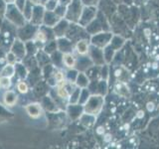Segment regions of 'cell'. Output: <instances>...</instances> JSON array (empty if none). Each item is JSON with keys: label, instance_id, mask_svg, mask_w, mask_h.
Returning a JSON list of instances; mask_svg holds the SVG:
<instances>
[{"label": "cell", "instance_id": "1", "mask_svg": "<svg viewBox=\"0 0 159 149\" xmlns=\"http://www.w3.org/2000/svg\"><path fill=\"white\" fill-rule=\"evenodd\" d=\"M104 106V97L102 94L93 93L84 104V112L97 116L102 112Z\"/></svg>", "mask_w": 159, "mask_h": 149}, {"label": "cell", "instance_id": "2", "mask_svg": "<svg viewBox=\"0 0 159 149\" xmlns=\"http://www.w3.org/2000/svg\"><path fill=\"white\" fill-rule=\"evenodd\" d=\"M4 17L16 28L23 27L27 22V20L24 17L23 12L14 3L7 4V8L6 11H5Z\"/></svg>", "mask_w": 159, "mask_h": 149}, {"label": "cell", "instance_id": "3", "mask_svg": "<svg viewBox=\"0 0 159 149\" xmlns=\"http://www.w3.org/2000/svg\"><path fill=\"white\" fill-rule=\"evenodd\" d=\"M84 9V5L82 0H72L67 6L65 19H67L70 23H79V20L81 18V15Z\"/></svg>", "mask_w": 159, "mask_h": 149}, {"label": "cell", "instance_id": "4", "mask_svg": "<svg viewBox=\"0 0 159 149\" xmlns=\"http://www.w3.org/2000/svg\"><path fill=\"white\" fill-rule=\"evenodd\" d=\"M113 37V34L111 31H103L99 32L91 36V44L93 46H96L98 48L104 49L107 47L111 42V39Z\"/></svg>", "mask_w": 159, "mask_h": 149}, {"label": "cell", "instance_id": "5", "mask_svg": "<svg viewBox=\"0 0 159 149\" xmlns=\"http://www.w3.org/2000/svg\"><path fill=\"white\" fill-rule=\"evenodd\" d=\"M54 39H56V37H55L53 28L47 27V26H45V25H41V26H39L37 29L36 34H35V37H34V41L36 43L45 45L47 42Z\"/></svg>", "mask_w": 159, "mask_h": 149}, {"label": "cell", "instance_id": "6", "mask_svg": "<svg viewBox=\"0 0 159 149\" xmlns=\"http://www.w3.org/2000/svg\"><path fill=\"white\" fill-rule=\"evenodd\" d=\"M104 24H107V20L104 19L103 15L101 12H98L97 17L94 18L93 21L86 27V31L88 32V34L89 35V36H93V35L99 33V32L107 31L103 27H102Z\"/></svg>", "mask_w": 159, "mask_h": 149}, {"label": "cell", "instance_id": "7", "mask_svg": "<svg viewBox=\"0 0 159 149\" xmlns=\"http://www.w3.org/2000/svg\"><path fill=\"white\" fill-rule=\"evenodd\" d=\"M98 12V11L97 6H84L81 18H80L78 24L80 26L86 28L88 25L97 17Z\"/></svg>", "mask_w": 159, "mask_h": 149}, {"label": "cell", "instance_id": "8", "mask_svg": "<svg viewBox=\"0 0 159 149\" xmlns=\"http://www.w3.org/2000/svg\"><path fill=\"white\" fill-rule=\"evenodd\" d=\"M38 27L35 26V25L31 24V23H26L23 27L18 28V38L20 40H22L23 42H27L30 41V40H33L35 37V34H36Z\"/></svg>", "mask_w": 159, "mask_h": 149}, {"label": "cell", "instance_id": "9", "mask_svg": "<svg viewBox=\"0 0 159 149\" xmlns=\"http://www.w3.org/2000/svg\"><path fill=\"white\" fill-rule=\"evenodd\" d=\"M88 56L89 57V59L92 60V62L93 63L94 66L102 67V66H103L104 64H106L103 49L98 48L96 46H93V45H91V48H89Z\"/></svg>", "mask_w": 159, "mask_h": 149}, {"label": "cell", "instance_id": "10", "mask_svg": "<svg viewBox=\"0 0 159 149\" xmlns=\"http://www.w3.org/2000/svg\"><path fill=\"white\" fill-rule=\"evenodd\" d=\"M15 56L17 57L18 61H22L23 59L26 58L27 56V50H26V44L25 42H23L22 40H20L19 38L16 39L12 44V47L10 49Z\"/></svg>", "mask_w": 159, "mask_h": 149}, {"label": "cell", "instance_id": "11", "mask_svg": "<svg viewBox=\"0 0 159 149\" xmlns=\"http://www.w3.org/2000/svg\"><path fill=\"white\" fill-rule=\"evenodd\" d=\"M91 38H84L80 39L75 43V52H76L79 56H87L89 54V48H91Z\"/></svg>", "mask_w": 159, "mask_h": 149}, {"label": "cell", "instance_id": "12", "mask_svg": "<svg viewBox=\"0 0 159 149\" xmlns=\"http://www.w3.org/2000/svg\"><path fill=\"white\" fill-rule=\"evenodd\" d=\"M70 24L71 23H70L67 19L62 18L56 25H55V26L53 27V31H54L56 39L66 36V34L68 32V29L70 27Z\"/></svg>", "mask_w": 159, "mask_h": 149}, {"label": "cell", "instance_id": "13", "mask_svg": "<svg viewBox=\"0 0 159 149\" xmlns=\"http://www.w3.org/2000/svg\"><path fill=\"white\" fill-rule=\"evenodd\" d=\"M45 8L43 5H38V6H34L33 9V13H32V17L30 20V23L35 25V26H41L43 25V18H44V14H45Z\"/></svg>", "mask_w": 159, "mask_h": 149}, {"label": "cell", "instance_id": "14", "mask_svg": "<svg viewBox=\"0 0 159 149\" xmlns=\"http://www.w3.org/2000/svg\"><path fill=\"white\" fill-rule=\"evenodd\" d=\"M57 47L61 53H72L75 48V44L67 37H62L57 39Z\"/></svg>", "mask_w": 159, "mask_h": 149}, {"label": "cell", "instance_id": "15", "mask_svg": "<svg viewBox=\"0 0 159 149\" xmlns=\"http://www.w3.org/2000/svg\"><path fill=\"white\" fill-rule=\"evenodd\" d=\"M67 112L70 118L73 120H77V119H80L81 115L84 113V106L79 103H69Z\"/></svg>", "mask_w": 159, "mask_h": 149}, {"label": "cell", "instance_id": "16", "mask_svg": "<svg viewBox=\"0 0 159 149\" xmlns=\"http://www.w3.org/2000/svg\"><path fill=\"white\" fill-rule=\"evenodd\" d=\"M25 111H26L28 115L32 118H38L40 116H42L43 114V107L38 102H32L27 104L25 106Z\"/></svg>", "mask_w": 159, "mask_h": 149}, {"label": "cell", "instance_id": "17", "mask_svg": "<svg viewBox=\"0 0 159 149\" xmlns=\"http://www.w3.org/2000/svg\"><path fill=\"white\" fill-rule=\"evenodd\" d=\"M61 19L62 18H60L54 11H47L46 10L44 14V18H43V25H45V26H47V27L53 28Z\"/></svg>", "mask_w": 159, "mask_h": 149}, {"label": "cell", "instance_id": "18", "mask_svg": "<svg viewBox=\"0 0 159 149\" xmlns=\"http://www.w3.org/2000/svg\"><path fill=\"white\" fill-rule=\"evenodd\" d=\"M18 102V94L12 89H6V92L3 94V102L8 107H12L16 106Z\"/></svg>", "mask_w": 159, "mask_h": 149}, {"label": "cell", "instance_id": "19", "mask_svg": "<svg viewBox=\"0 0 159 149\" xmlns=\"http://www.w3.org/2000/svg\"><path fill=\"white\" fill-rule=\"evenodd\" d=\"M92 66H93V63L92 62V60L89 59L88 55L87 56H80V58L77 60L76 69L79 72H86Z\"/></svg>", "mask_w": 159, "mask_h": 149}, {"label": "cell", "instance_id": "20", "mask_svg": "<svg viewBox=\"0 0 159 149\" xmlns=\"http://www.w3.org/2000/svg\"><path fill=\"white\" fill-rule=\"evenodd\" d=\"M77 57L72 53H65L63 54L62 57V63L63 66L65 68L69 69H76V65H77Z\"/></svg>", "mask_w": 159, "mask_h": 149}, {"label": "cell", "instance_id": "21", "mask_svg": "<svg viewBox=\"0 0 159 149\" xmlns=\"http://www.w3.org/2000/svg\"><path fill=\"white\" fill-rule=\"evenodd\" d=\"M89 83H91V79H89L86 72H79L76 82H75L76 86L81 88H89Z\"/></svg>", "mask_w": 159, "mask_h": 149}, {"label": "cell", "instance_id": "22", "mask_svg": "<svg viewBox=\"0 0 159 149\" xmlns=\"http://www.w3.org/2000/svg\"><path fill=\"white\" fill-rule=\"evenodd\" d=\"M15 74V65L12 64H5L0 72V77H8L12 78Z\"/></svg>", "mask_w": 159, "mask_h": 149}, {"label": "cell", "instance_id": "23", "mask_svg": "<svg viewBox=\"0 0 159 149\" xmlns=\"http://www.w3.org/2000/svg\"><path fill=\"white\" fill-rule=\"evenodd\" d=\"M57 50H58L57 39H54V40H51V41L47 42L46 44L44 45V47H43V51L45 53H47L48 55L53 54L54 52H56Z\"/></svg>", "mask_w": 159, "mask_h": 149}, {"label": "cell", "instance_id": "24", "mask_svg": "<svg viewBox=\"0 0 159 149\" xmlns=\"http://www.w3.org/2000/svg\"><path fill=\"white\" fill-rule=\"evenodd\" d=\"M33 9H34V5L27 0L26 4H25V6L22 10V12L24 14V17L25 19L27 20V22H29L30 20H31V17H32V13H33Z\"/></svg>", "mask_w": 159, "mask_h": 149}, {"label": "cell", "instance_id": "25", "mask_svg": "<svg viewBox=\"0 0 159 149\" xmlns=\"http://www.w3.org/2000/svg\"><path fill=\"white\" fill-rule=\"evenodd\" d=\"M81 88L76 87L74 88V91L70 94V97L68 99V103H79L80 94H81Z\"/></svg>", "mask_w": 159, "mask_h": 149}, {"label": "cell", "instance_id": "26", "mask_svg": "<svg viewBox=\"0 0 159 149\" xmlns=\"http://www.w3.org/2000/svg\"><path fill=\"white\" fill-rule=\"evenodd\" d=\"M91 92H89V88H82L81 89V94H80V99H79V104L81 106H84V103L87 102V101L89 99V97H91Z\"/></svg>", "mask_w": 159, "mask_h": 149}, {"label": "cell", "instance_id": "27", "mask_svg": "<svg viewBox=\"0 0 159 149\" xmlns=\"http://www.w3.org/2000/svg\"><path fill=\"white\" fill-rule=\"evenodd\" d=\"M78 74H79V71L77 69H69L68 72L65 73V74H66V79L70 83H74L75 84Z\"/></svg>", "mask_w": 159, "mask_h": 149}, {"label": "cell", "instance_id": "28", "mask_svg": "<svg viewBox=\"0 0 159 149\" xmlns=\"http://www.w3.org/2000/svg\"><path fill=\"white\" fill-rule=\"evenodd\" d=\"M15 74H18V76L20 78L24 79L27 76V70L21 63L18 62V63L15 64Z\"/></svg>", "mask_w": 159, "mask_h": 149}, {"label": "cell", "instance_id": "29", "mask_svg": "<svg viewBox=\"0 0 159 149\" xmlns=\"http://www.w3.org/2000/svg\"><path fill=\"white\" fill-rule=\"evenodd\" d=\"M58 4H59V0H46L44 2L43 6L45 10H47V11H54Z\"/></svg>", "mask_w": 159, "mask_h": 149}, {"label": "cell", "instance_id": "30", "mask_svg": "<svg viewBox=\"0 0 159 149\" xmlns=\"http://www.w3.org/2000/svg\"><path fill=\"white\" fill-rule=\"evenodd\" d=\"M12 78H8V77H0V88L2 89H9L11 88L12 84Z\"/></svg>", "mask_w": 159, "mask_h": 149}, {"label": "cell", "instance_id": "31", "mask_svg": "<svg viewBox=\"0 0 159 149\" xmlns=\"http://www.w3.org/2000/svg\"><path fill=\"white\" fill-rule=\"evenodd\" d=\"M16 88L20 93H27L29 91L28 84L25 81H19L16 84Z\"/></svg>", "mask_w": 159, "mask_h": 149}, {"label": "cell", "instance_id": "32", "mask_svg": "<svg viewBox=\"0 0 159 149\" xmlns=\"http://www.w3.org/2000/svg\"><path fill=\"white\" fill-rule=\"evenodd\" d=\"M66 10H67V6H65L63 4H58L56 9L54 10V12L56 13L60 18H64L65 14H66Z\"/></svg>", "mask_w": 159, "mask_h": 149}, {"label": "cell", "instance_id": "33", "mask_svg": "<svg viewBox=\"0 0 159 149\" xmlns=\"http://www.w3.org/2000/svg\"><path fill=\"white\" fill-rule=\"evenodd\" d=\"M5 60H6V64H12V65H15L16 63L19 62L17 57L15 56V55L11 51H9V52L6 53V57H5Z\"/></svg>", "mask_w": 159, "mask_h": 149}, {"label": "cell", "instance_id": "34", "mask_svg": "<svg viewBox=\"0 0 159 149\" xmlns=\"http://www.w3.org/2000/svg\"><path fill=\"white\" fill-rule=\"evenodd\" d=\"M55 82H56V84L60 83V82H63L66 79V74H65L64 72H61V71H56L54 73V76H53Z\"/></svg>", "mask_w": 159, "mask_h": 149}, {"label": "cell", "instance_id": "35", "mask_svg": "<svg viewBox=\"0 0 159 149\" xmlns=\"http://www.w3.org/2000/svg\"><path fill=\"white\" fill-rule=\"evenodd\" d=\"M99 0H82L84 6H98Z\"/></svg>", "mask_w": 159, "mask_h": 149}, {"label": "cell", "instance_id": "36", "mask_svg": "<svg viewBox=\"0 0 159 149\" xmlns=\"http://www.w3.org/2000/svg\"><path fill=\"white\" fill-rule=\"evenodd\" d=\"M6 8H7V3L4 0H0V16L4 17Z\"/></svg>", "mask_w": 159, "mask_h": 149}, {"label": "cell", "instance_id": "37", "mask_svg": "<svg viewBox=\"0 0 159 149\" xmlns=\"http://www.w3.org/2000/svg\"><path fill=\"white\" fill-rule=\"evenodd\" d=\"M26 2H27V0H16L14 4L16 5V6L22 11L23 8H24V6H25V4H26Z\"/></svg>", "mask_w": 159, "mask_h": 149}, {"label": "cell", "instance_id": "38", "mask_svg": "<svg viewBox=\"0 0 159 149\" xmlns=\"http://www.w3.org/2000/svg\"><path fill=\"white\" fill-rule=\"evenodd\" d=\"M34 6H38V5H43V0H29Z\"/></svg>", "mask_w": 159, "mask_h": 149}, {"label": "cell", "instance_id": "39", "mask_svg": "<svg viewBox=\"0 0 159 149\" xmlns=\"http://www.w3.org/2000/svg\"><path fill=\"white\" fill-rule=\"evenodd\" d=\"M71 1L72 0H59V3L65 5V6H68V5L71 3Z\"/></svg>", "mask_w": 159, "mask_h": 149}, {"label": "cell", "instance_id": "40", "mask_svg": "<svg viewBox=\"0 0 159 149\" xmlns=\"http://www.w3.org/2000/svg\"><path fill=\"white\" fill-rule=\"evenodd\" d=\"M4 1L6 2L7 4H13V3H15L16 0H4Z\"/></svg>", "mask_w": 159, "mask_h": 149}]
</instances>
